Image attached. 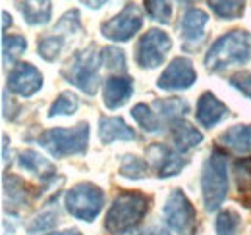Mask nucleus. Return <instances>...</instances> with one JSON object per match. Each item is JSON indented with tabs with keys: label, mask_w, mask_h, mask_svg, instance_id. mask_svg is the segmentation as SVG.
I'll list each match as a JSON object with an SVG mask.
<instances>
[{
	"label": "nucleus",
	"mask_w": 251,
	"mask_h": 235,
	"mask_svg": "<svg viewBox=\"0 0 251 235\" xmlns=\"http://www.w3.org/2000/svg\"><path fill=\"white\" fill-rule=\"evenodd\" d=\"M251 58V33L244 29L230 31L215 41L205 56V68L211 73L224 71L232 66H244Z\"/></svg>",
	"instance_id": "f257e3e1"
},
{
	"label": "nucleus",
	"mask_w": 251,
	"mask_h": 235,
	"mask_svg": "<svg viewBox=\"0 0 251 235\" xmlns=\"http://www.w3.org/2000/svg\"><path fill=\"white\" fill-rule=\"evenodd\" d=\"M149 208H151V199L147 195L139 191H122L106 212L104 228L114 235L127 232L131 228H139Z\"/></svg>",
	"instance_id": "f03ea898"
},
{
	"label": "nucleus",
	"mask_w": 251,
	"mask_h": 235,
	"mask_svg": "<svg viewBox=\"0 0 251 235\" xmlns=\"http://www.w3.org/2000/svg\"><path fill=\"white\" fill-rule=\"evenodd\" d=\"M100 66H102V50L91 45L89 48H83L74 54V58L62 68V77L68 83L83 91L85 94L93 96L100 85V75H99Z\"/></svg>",
	"instance_id": "7ed1b4c3"
},
{
	"label": "nucleus",
	"mask_w": 251,
	"mask_h": 235,
	"mask_svg": "<svg viewBox=\"0 0 251 235\" xmlns=\"http://www.w3.org/2000/svg\"><path fill=\"white\" fill-rule=\"evenodd\" d=\"M201 193L207 212L219 210L228 197V158L226 152L215 148L203 164L201 172Z\"/></svg>",
	"instance_id": "20e7f679"
},
{
	"label": "nucleus",
	"mask_w": 251,
	"mask_h": 235,
	"mask_svg": "<svg viewBox=\"0 0 251 235\" xmlns=\"http://www.w3.org/2000/svg\"><path fill=\"white\" fill-rule=\"evenodd\" d=\"M39 145L50 152L54 158H64L72 154H85L89 147V123L81 121L72 129L54 127L39 135Z\"/></svg>",
	"instance_id": "39448f33"
},
{
	"label": "nucleus",
	"mask_w": 251,
	"mask_h": 235,
	"mask_svg": "<svg viewBox=\"0 0 251 235\" xmlns=\"http://www.w3.org/2000/svg\"><path fill=\"white\" fill-rule=\"evenodd\" d=\"M102 205H104V193L95 183H77L64 195L66 210L81 222H93L100 214Z\"/></svg>",
	"instance_id": "423d86ee"
},
{
	"label": "nucleus",
	"mask_w": 251,
	"mask_h": 235,
	"mask_svg": "<svg viewBox=\"0 0 251 235\" xmlns=\"http://www.w3.org/2000/svg\"><path fill=\"white\" fill-rule=\"evenodd\" d=\"M166 224L178 235H195L197 212L182 189H174L162 206Z\"/></svg>",
	"instance_id": "0eeeda50"
},
{
	"label": "nucleus",
	"mask_w": 251,
	"mask_h": 235,
	"mask_svg": "<svg viewBox=\"0 0 251 235\" xmlns=\"http://www.w3.org/2000/svg\"><path fill=\"white\" fill-rule=\"evenodd\" d=\"M172 48V39L162 29H149L141 35L137 48H135V62L143 70H153L162 66L168 50Z\"/></svg>",
	"instance_id": "6e6552de"
},
{
	"label": "nucleus",
	"mask_w": 251,
	"mask_h": 235,
	"mask_svg": "<svg viewBox=\"0 0 251 235\" xmlns=\"http://www.w3.org/2000/svg\"><path fill=\"white\" fill-rule=\"evenodd\" d=\"M141 25H143L141 10L135 4H126L124 10L118 16H114L112 20H108L100 25V33L108 41L126 43L141 29Z\"/></svg>",
	"instance_id": "1a4fd4ad"
},
{
	"label": "nucleus",
	"mask_w": 251,
	"mask_h": 235,
	"mask_svg": "<svg viewBox=\"0 0 251 235\" xmlns=\"http://www.w3.org/2000/svg\"><path fill=\"white\" fill-rule=\"evenodd\" d=\"M197 79V73L193 70V64L188 58H174L166 70L160 73L157 87L162 91H184L189 89Z\"/></svg>",
	"instance_id": "9d476101"
},
{
	"label": "nucleus",
	"mask_w": 251,
	"mask_h": 235,
	"mask_svg": "<svg viewBox=\"0 0 251 235\" xmlns=\"http://www.w3.org/2000/svg\"><path fill=\"white\" fill-rule=\"evenodd\" d=\"M43 87V75L41 71L27 62L16 64L8 73V91L18 96H33Z\"/></svg>",
	"instance_id": "9b49d317"
},
{
	"label": "nucleus",
	"mask_w": 251,
	"mask_h": 235,
	"mask_svg": "<svg viewBox=\"0 0 251 235\" xmlns=\"http://www.w3.org/2000/svg\"><path fill=\"white\" fill-rule=\"evenodd\" d=\"M209 24L207 12L199 8H189L180 22V33H182V47L188 52H195L203 41H205V27Z\"/></svg>",
	"instance_id": "f8f14e48"
},
{
	"label": "nucleus",
	"mask_w": 251,
	"mask_h": 235,
	"mask_svg": "<svg viewBox=\"0 0 251 235\" xmlns=\"http://www.w3.org/2000/svg\"><path fill=\"white\" fill-rule=\"evenodd\" d=\"M147 156H149V162H151L153 170L162 179L164 177L178 176L188 166V158H184L182 152L172 150L166 145H153V147H149L147 148Z\"/></svg>",
	"instance_id": "ddd939ff"
},
{
	"label": "nucleus",
	"mask_w": 251,
	"mask_h": 235,
	"mask_svg": "<svg viewBox=\"0 0 251 235\" xmlns=\"http://www.w3.org/2000/svg\"><path fill=\"white\" fill-rule=\"evenodd\" d=\"M228 112H230L228 106L224 102H220L213 93H203L197 100L195 118L203 127H215L228 116Z\"/></svg>",
	"instance_id": "4468645a"
},
{
	"label": "nucleus",
	"mask_w": 251,
	"mask_h": 235,
	"mask_svg": "<svg viewBox=\"0 0 251 235\" xmlns=\"http://www.w3.org/2000/svg\"><path fill=\"white\" fill-rule=\"evenodd\" d=\"M133 94V81L124 75H112L104 81L102 89V100L108 110H118L129 100Z\"/></svg>",
	"instance_id": "2eb2a0df"
},
{
	"label": "nucleus",
	"mask_w": 251,
	"mask_h": 235,
	"mask_svg": "<svg viewBox=\"0 0 251 235\" xmlns=\"http://www.w3.org/2000/svg\"><path fill=\"white\" fill-rule=\"evenodd\" d=\"M135 137L137 135L133 127H129L120 116H100L99 119V139L104 145H110L116 141H133Z\"/></svg>",
	"instance_id": "dca6fc26"
},
{
	"label": "nucleus",
	"mask_w": 251,
	"mask_h": 235,
	"mask_svg": "<svg viewBox=\"0 0 251 235\" xmlns=\"http://www.w3.org/2000/svg\"><path fill=\"white\" fill-rule=\"evenodd\" d=\"M18 164L22 170L35 174L37 177H41L43 181H50L56 177V168L50 160H47L45 156H41L35 150H20L18 152Z\"/></svg>",
	"instance_id": "f3484780"
},
{
	"label": "nucleus",
	"mask_w": 251,
	"mask_h": 235,
	"mask_svg": "<svg viewBox=\"0 0 251 235\" xmlns=\"http://www.w3.org/2000/svg\"><path fill=\"white\" fill-rule=\"evenodd\" d=\"M170 137L178 152H188L191 148L199 147L203 141V133L184 119L170 125Z\"/></svg>",
	"instance_id": "a211bd4d"
},
{
	"label": "nucleus",
	"mask_w": 251,
	"mask_h": 235,
	"mask_svg": "<svg viewBox=\"0 0 251 235\" xmlns=\"http://www.w3.org/2000/svg\"><path fill=\"white\" fill-rule=\"evenodd\" d=\"M4 201H6V206H10L12 210L27 206L31 201L29 185L25 181H22L20 177L6 174L4 176Z\"/></svg>",
	"instance_id": "6ab92c4d"
},
{
	"label": "nucleus",
	"mask_w": 251,
	"mask_h": 235,
	"mask_svg": "<svg viewBox=\"0 0 251 235\" xmlns=\"http://www.w3.org/2000/svg\"><path fill=\"white\" fill-rule=\"evenodd\" d=\"M153 108H155V112L160 118V121L164 125H168V127L172 123L184 119V116L189 112L188 100H184V98H164V100L157 98L153 102Z\"/></svg>",
	"instance_id": "aec40b11"
},
{
	"label": "nucleus",
	"mask_w": 251,
	"mask_h": 235,
	"mask_svg": "<svg viewBox=\"0 0 251 235\" xmlns=\"http://www.w3.org/2000/svg\"><path fill=\"white\" fill-rule=\"evenodd\" d=\"M219 143L236 154L251 152V125H234L219 137Z\"/></svg>",
	"instance_id": "412c9836"
},
{
	"label": "nucleus",
	"mask_w": 251,
	"mask_h": 235,
	"mask_svg": "<svg viewBox=\"0 0 251 235\" xmlns=\"http://www.w3.org/2000/svg\"><path fill=\"white\" fill-rule=\"evenodd\" d=\"M22 14L29 25H45L52 18V4L50 0H24L20 4Z\"/></svg>",
	"instance_id": "4be33fe9"
},
{
	"label": "nucleus",
	"mask_w": 251,
	"mask_h": 235,
	"mask_svg": "<svg viewBox=\"0 0 251 235\" xmlns=\"http://www.w3.org/2000/svg\"><path fill=\"white\" fill-rule=\"evenodd\" d=\"M131 116L137 121V125H139L143 131H147V133H158V131L162 129L160 118H158V114L155 112V108L149 106V104H143V102L135 104V106L131 108Z\"/></svg>",
	"instance_id": "5701e85b"
},
{
	"label": "nucleus",
	"mask_w": 251,
	"mask_h": 235,
	"mask_svg": "<svg viewBox=\"0 0 251 235\" xmlns=\"http://www.w3.org/2000/svg\"><path fill=\"white\" fill-rule=\"evenodd\" d=\"M27 50V41L22 35H4L2 37V60L4 66H14V62Z\"/></svg>",
	"instance_id": "b1692460"
},
{
	"label": "nucleus",
	"mask_w": 251,
	"mask_h": 235,
	"mask_svg": "<svg viewBox=\"0 0 251 235\" xmlns=\"http://www.w3.org/2000/svg\"><path fill=\"white\" fill-rule=\"evenodd\" d=\"M64 43H66V39L54 35V33H49L37 41V54L47 62H54L62 52Z\"/></svg>",
	"instance_id": "393cba45"
},
{
	"label": "nucleus",
	"mask_w": 251,
	"mask_h": 235,
	"mask_svg": "<svg viewBox=\"0 0 251 235\" xmlns=\"http://www.w3.org/2000/svg\"><path fill=\"white\" fill-rule=\"evenodd\" d=\"M209 8L222 20H238L244 14L246 0H209Z\"/></svg>",
	"instance_id": "a878e982"
},
{
	"label": "nucleus",
	"mask_w": 251,
	"mask_h": 235,
	"mask_svg": "<svg viewBox=\"0 0 251 235\" xmlns=\"http://www.w3.org/2000/svg\"><path fill=\"white\" fill-rule=\"evenodd\" d=\"M149 172V164L139 158V156H131V154H126L122 158V164H120V176L127 177V179H143Z\"/></svg>",
	"instance_id": "bb28decb"
},
{
	"label": "nucleus",
	"mask_w": 251,
	"mask_h": 235,
	"mask_svg": "<svg viewBox=\"0 0 251 235\" xmlns=\"http://www.w3.org/2000/svg\"><path fill=\"white\" fill-rule=\"evenodd\" d=\"M77 108H79V98H77L74 93L66 91V93H62V94L52 102V106L49 108V118L72 116V114L77 112Z\"/></svg>",
	"instance_id": "cd10ccee"
},
{
	"label": "nucleus",
	"mask_w": 251,
	"mask_h": 235,
	"mask_svg": "<svg viewBox=\"0 0 251 235\" xmlns=\"http://www.w3.org/2000/svg\"><path fill=\"white\" fill-rule=\"evenodd\" d=\"M217 235H236L240 230V214L236 210H222L217 216V224H215Z\"/></svg>",
	"instance_id": "c85d7f7f"
},
{
	"label": "nucleus",
	"mask_w": 251,
	"mask_h": 235,
	"mask_svg": "<svg viewBox=\"0 0 251 235\" xmlns=\"http://www.w3.org/2000/svg\"><path fill=\"white\" fill-rule=\"evenodd\" d=\"M79 31H81L79 12L77 10H70V12H66L62 18H60V22L56 24V27H54L52 33L58 35V37H62V39H68L70 35H75Z\"/></svg>",
	"instance_id": "c756f323"
},
{
	"label": "nucleus",
	"mask_w": 251,
	"mask_h": 235,
	"mask_svg": "<svg viewBox=\"0 0 251 235\" xmlns=\"http://www.w3.org/2000/svg\"><path fill=\"white\" fill-rule=\"evenodd\" d=\"M145 12L158 24H170L172 20V6L168 0H145Z\"/></svg>",
	"instance_id": "7c9ffc66"
},
{
	"label": "nucleus",
	"mask_w": 251,
	"mask_h": 235,
	"mask_svg": "<svg viewBox=\"0 0 251 235\" xmlns=\"http://www.w3.org/2000/svg\"><path fill=\"white\" fill-rule=\"evenodd\" d=\"M234 174H236V183H238L240 195H251V156L236 160Z\"/></svg>",
	"instance_id": "2f4dec72"
},
{
	"label": "nucleus",
	"mask_w": 251,
	"mask_h": 235,
	"mask_svg": "<svg viewBox=\"0 0 251 235\" xmlns=\"http://www.w3.org/2000/svg\"><path fill=\"white\" fill-rule=\"evenodd\" d=\"M56 224H58V210H45L35 220H31V224L27 226V232L31 235L45 234V232H50Z\"/></svg>",
	"instance_id": "473e14b6"
},
{
	"label": "nucleus",
	"mask_w": 251,
	"mask_h": 235,
	"mask_svg": "<svg viewBox=\"0 0 251 235\" xmlns=\"http://www.w3.org/2000/svg\"><path fill=\"white\" fill-rule=\"evenodd\" d=\"M102 64H104L108 70L126 71L124 50H120V48H116V47H104V48H102Z\"/></svg>",
	"instance_id": "72a5a7b5"
},
{
	"label": "nucleus",
	"mask_w": 251,
	"mask_h": 235,
	"mask_svg": "<svg viewBox=\"0 0 251 235\" xmlns=\"http://www.w3.org/2000/svg\"><path fill=\"white\" fill-rule=\"evenodd\" d=\"M230 85L238 89V91H240L244 96L251 98V75H250V73L242 71V73L232 75V77H230Z\"/></svg>",
	"instance_id": "f704fd0d"
},
{
	"label": "nucleus",
	"mask_w": 251,
	"mask_h": 235,
	"mask_svg": "<svg viewBox=\"0 0 251 235\" xmlns=\"http://www.w3.org/2000/svg\"><path fill=\"white\" fill-rule=\"evenodd\" d=\"M87 8H91V10H99V8H102L104 4H106V0H81Z\"/></svg>",
	"instance_id": "c9c22d12"
},
{
	"label": "nucleus",
	"mask_w": 251,
	"mask_h": 235,
	"mask_svg": "<svg viewBox=\"0 0 251 235\" xmlns=\"http://www.w3.org/2000/svg\"><path fill=\"white\" fill-rule=\"evenodd\" d=\"M47 235H83L79 230L72 228V230H64V232H52V234H47Z\"/></svg>",
	"instance_id": "e433bc0d"
},
{
	"label": "nucleus",
	"mask_w": 251,
	"mask_h": 235,
	"mask_svg": "<svg viewBox=\"0 0 251 235\" xmlns=\"http://www.w3.org/2000/svg\"><path fill=\"white\" fill-rule=\"evenodd\" d=\"M147 235H170L164 228H160V226H155V228H151L149 232H147Z\"/></svg>",
	"instance_id": "4c0bfd02"
},
{
	"label": "nucleus",
	"mask_w": 251,
	"mask_h": 235,
	"mask_svg": "<svg viewBox=\"0 0 251 235\" xmlns=\"http://www.w3.org/2000/svg\"><path fill=\"white\" fill-rule=\"evenodd\" d=\"M2 20H4V22H2V31L6 33V29H8V24L12 25V16H8V12H2Z\"/></svg>",
	"instance_id": "58836bf2"
},
{
	"label": "nucleus",
	"mask_w": 251,
	"mask_h": 235,
	"mask_svg": "<svg viewBox=\"0 0 251 235\" xmlns=\"http://www.w3.org/2000/svg\"><path fill=\"white\" fill-rule=\"evenodd\" d=\"M116 235H141V230L139 228H131L127 232H122V234H116Z\"/></svg>",
	"instance_id": "ea45409f"
},
{
	"label": "nucleus",
	"mask_w": 251,
	"mask_h": 235,
	"mask_svg": "<svg viewBox=\"0 0 251 235\" xmlns=\"http://www.w3.org/2000/svg\"><path fill=\"white\" fill-rule=\"evenodd\" d=\"M180 2H189V0H180Z\"/></svg>",
	"instance_id": "a19ab883"
}]
</instances>
